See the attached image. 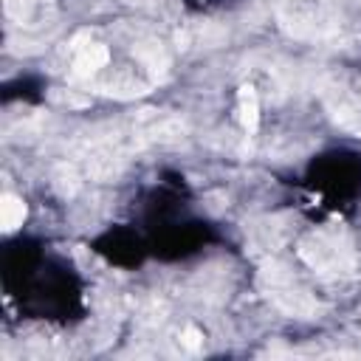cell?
Returning <instances> with one entry per match:
<instances>
[{
	"instance_id": "1",
	"label": "cell",
	"mask_w": 361,
	"mask_h": 361,
	"mask_svg": "<svg viewBox=\"0 0 361 361\" xmlns=\"http://www.w3.org/2000/svg\"><path fill=\"white\" fill-rule=\"evenodd\" d=\"M302 257L310 268H316L322 274H344V271H350V265L355 259L350 240L338 231L310 234L302 243Z\"/></svg>"
},
{
	"instance_id": "2",
	"label": "cell",
	"mask_w": 361,
	"mask_h": 361,
	"mask_svg": "<svg viewBox=\"0 0 361 361\" xmlns=\"http://www.w3.org/2000/svg\"><path fill=\"white\" fill-rule=\"evenodd\" d=\"M265 285H268V296L282 307V310H288V313H296V316H310L319 305H316V299L288 274V271H282V268H268L265 271Z\"/></svg>"
},
{
	"instance_id": "3",
	"label": "cell",
	"mask_w": 361,
	"mask_h": 361,
	"mask_svg": "<svg viewBox=\"0 0 361 361\" xmlns=\"http://www.w3.org/2000/svg\"><path fill=\"white\" fill-rule=\"evenodd\" d=\"M6 17L14 25L34 31L54 23V3L51 0H6Z\"/></svg>"
},
{
	"instance_id": "4",
	"label": "cell",
	"mask_w": 361,
	"mask_h": 361,
	"mask_svg": "<svg viewBox=\"0 0 361 361\" xmlns=\"http://www.w3.org/2000/svg\"><path fill=\"white\" fill-rule=\"evenodd\" d=\"M237 110H240V124L245 127V133H254L257 124H259V102H257V93H254L251 85H245V87L240 90Z\"/></svg>"
},
{
	"instance_id": "5",
	"label": "cell",
	"mask_w": 361,
	"mask_h": 361,
	"mask_svg": "<svg viewBox=\"0 0 361 361\" xmlns=\"http://www.w3.org/2000/svg\"><path fill=\"white\" fill-rule=\"evenodd\" d=\"M25 220V203L23 197L6 192L3 195V203H0V223H3V231H14L17 226H23Z\"/></svg>"
}]
</instances>
